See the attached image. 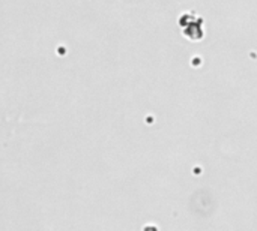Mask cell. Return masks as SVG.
Instances as JSON below:
<instances>
[{"label": "cell", "instance_id": "obj_1", "mask_svg": "<svg viewBox=\"0 0 257 231\" xmlns=\"http://www.w3.org/2000/svg\"><path fill=\"white\" fill-rule=\"evenodd\" d=\"M181 27L184 36L190 41H202L203 38V18L191 14H182L181 17Z\"/></svg>", "mask_w": 257, "mask_h": 231}]
</instances>
